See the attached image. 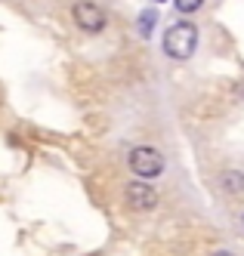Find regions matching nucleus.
<instances>
[{"label": "nucleus", "mask_w": 244, "mask_h": 256, "mask_svg": "<svg viewBox=\"0 0 244 256\" xmlns=\"http://www.w3.org/2000/svg\"><path fill=\"white\" fill-rule=\"evenodd\" d=\"M222 188H226L229 194H241L244 192V173L226 170V173H222Z\"/></svg>", "instance_id": "5"}, {"label": "nucleus", "mask_w": 244, "mask_h": 256, "mask_svg": "<svg viewBox=\"0 0 244 256\" xmlns=\"http://www.w3.org/2000/svg\"><path fill=\"white\" fill-rule=\"evenodd\" d=\"M241 226H244V213H241Z\"/></svg>", "instance_id": "9"}, {"label": "nucleus", "mask_w": 244, "mask_h": 256, "mask_svg": "<svg viewBox=\"0 0 244 256\" xmlns=\"http://www.w3.org/2000/svg\"><path fill=\"white\" fill-rule=\"evenodd\" d=\"M127 167L139 179H158L167 164H164V154L155 148V145H136V148L130 152V158H127Z\"/></svg>", "instance_id": "2"}, {"label": "nucleus", "mask_w": 244, "mask_h": 256, "mask_svg": "<svg viewBox=\"0 0 244 256\" xmlns=\"http://www.w3.org/2000/svg\"><path fill=\"white\" fill-rule=\"evenodd\" d=\"M71 19H74V25H78L81 31H87V34H99L108 25L105 10L99 4H93V0H78V4L71 6Z\"/></svg>", "instance_id": "3"}, {"label": "nucleus", "mask_w": 244, "mask_h": 256, "mask_svg": "<svg viewBox=\"0 0 244 256\" xmlns=\"http://www.w3.org/2000/svg\"><path fill=\"white\" fill-rule=\"evenodd\" d=\"M127 207L133 210V213H148V210H155L158 207V188H152V179L148 182H127Z\"/></svg>", "instance_id": "4"}, {"label": "nucleus", "mask_w": 244, "mask_h": 256, "mask_svg": "<svg viewBox=\"0 0 244 256\" xmlns=\"http://www.w3.org/2000/svg\"><path fill=\"white\" fill-rule=\"evenodd\" d=\"M173 4H176V12L189 16V12H198L204 6V0H173Z\"/></svg>", "instance_id": "7"}, {"label": "nucleus", "mask_w": 244, "mask_h": 256, "mask_svg": "<svg viewBox=\"0 0 244 256\" xmlns=\"http://www.w3.org/2000/svg\"><path fill=\"white\" fill-rule=\"evenodd\" d=\"M198 50V28L192 22H176L164 31V52L176 62L192 59Z\"/></svg>", "instance_id": "1"}, {"label": "nucleus", "mask_w": 244, "mask_h": 256, "mask_svg": "<svg viewBox=\"0 0 244 256\" xmlns=\"http://www.w3.org/2000/svg\"><path fill=\"white\" fill-rule=\"evenodd\" d=\"M213 256H235V253H229V250H219V253H213Z\"/></svg>", "instance_id": "8"}, {"label": "nucleus", "mask_w": 244, "mask_h": 256, "mask_svg": "<svg viewBox=\"0 0 244 256\" xmlns=\"http://www.w3.org/2000/svg\"><path fill=\"white\" fill-rule=\"evenodd\" d=\"M155 22H158V12L155 10H142L139 12V34H142V38H152Z\"/></svg>", "instance_id": "6"}]
</instances>
